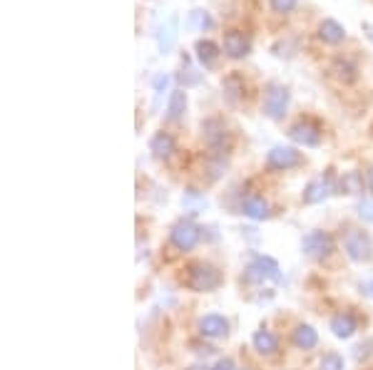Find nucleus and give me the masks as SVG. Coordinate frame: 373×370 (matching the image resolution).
Returning <instances> with one entry per match:
<instances>
[{
	"label": "nucleus",
	"instance_id": "obj_3",
	"mask_svg": "<svg viewBox=\"0 0 373 370\" xmlns=\"http://www.w3.org/2000/svg\"><path fill=\"white\" fill-rule=\"evenodd\" d=\"M289 99H291V92H289V87L279 85V82H271L267 90V95H264V115H267L269 119H281L286 115V110H289Z\"/></svg>",
	"mask_w": 373,
	"mask_h": 370
},
{
	"label": "nucleus",
	"instance_id": "obj_27",
	"mask_svg": "<svg viewBox=\"0 0 373 370\" xmlns=\"http://www.w3.org/2000/svg\"><path fill=\"white\" fill-rule=\"evenodd\" d=\"M318 370H343V358L338 353H326L318 363Z\"/></svg>",
	"mask_w": 373,
	"mask_h": 370
},
{
	"label": "nucleus",
	"instance_id": "obj_13",
	"mask_svg": "<svg viewBox=\"0 0 373 370\" xmlns=\"http://www.w3.org/2000/svg\"><path fill=\"white\" fill-rule=\"evenodd\" d=\"M242 214L249 216V219H254V222H264V219L271 216V206H269V202L264 197L251 194V197L242 199Z\"/></svg>",
	"mask_w": 373,
	"mask_h": 370
},
{
	"label": "nucleus",
	"instance_id": "obj_20",
	"mask_svg": "<svg viewBox=\"0 0 373 370\" xmlns=\"http://www.w3.org/2000/svg\"><path fill=\"white\" fill-rule=\"evenodd\" d=\"M194 52H197V60L202 62L204 68H214V62L219 60V45L211 43V40H197Z\"/></svg>",
	"mask_w": 373,
	"mask_h": 370
},
{
	"label": "nucleus",
	"instance_id": "obj_5",
	"mask_svg": "<svg viewBox=\"0 0 373 370\" xmlns=\"http://www.w3.org/2000/svg\"><path fill=\"white\" fill-rule=\"evenodd\" d=\"M202 239V228L192 222V219H182L172 226V234H169V241H172L174 249L180 251H192L194 246Z\"/></svg>",
	"mask_w": 373,
	"mask_h": 370
},
{
	"label": "nucleus",
	"instance_id": "obj_7",
	"mask_svg": "<svg viewBox=\"0 0 373 370\" xmlns=\"http://www.w3.org/2000/svg\"><path fill=\"white\" fill-rule=\"evenodd\" d=\"M289 139L301 147H318L321 144V127L311 119H298L296 124L289 127Z\"/></svg>",
	"mask_w": 373,
	"mask_h": 370
},
{
	"label": "nucleus",
	"instance_id": "obj_15",
	"mask_svg": "<svg viewBox=\"0 0 373 370\" xmlns=\"http://www.w3.org/2000/svg\"><path fill=\"white\" fill-rule=\"evenodd\" d=\"M222 97L227 105H239L244 97V80L239 75H227L222 80Z\"/></svg>",
	"mask_w": 373,
	"mask_h": 370
},
{
	"label": "nucleus",
	"instance_id": "obj_12",
	"mask_svg": "<svg viewBox=\"0 0 373 370\" xmlns=\"http://www.w3.org/2000/svg\"><path fill=\"white\" fill-rule=\"evenodd\" d=\"M149 152L157 157V159H169V157L177 152V142H174V137L169 132H155L152 139H149Z\"/></svg>",
	"mask_w": 373,
	"mask_h": 370
},
{
	"label": "nucleus",
	"instance_id": "obj_35",
	"mask_svg": "<svg viewBox=\"0 0 373 370\" xmlns=\"http://www.w3.org/2000/svg\"><path fill=\"white\" fill-rule=\"evenodd\" d=\"M363 30H366L368 40H371V43H373V23H363Z\"/></svg>",
	"mask_w": 373,
	"mask_h": 370
},
{
	"label": "nucleus",
	"instance_id": "obj_10",
	"mask_svg": "<svg viewBox=\"0 0 373 370\" xmlns=\"http://www.w3.org/2000/svg\"><path fill=\"white\" fill-rule=\"evenodd\" d=\"M177 37H180V18H177V15H169V18L160 25V30H157V45H160L162 55L172 52L174 45H177Z\"/></svg>",
	"mask_w": 373,
	"mask_h": 370
},
{
	"label": "nucleus",
	"instance_id": "obj_2",
	"mask_svg": "<svg viewBox=\"0 0 373 370\" xmlns=\"http://www.w3.org/2000/svg\"><path fill=\"white\" fill-rule=\"evenodd\" d=\"M343 251L351 261L356 264H363L373 256V244L371 236L366 231H358V228H348L343 234Z\"/></svg>",
	"mask_w": 373,
	"mask_h": 370
},
{
	"label": "nucleus",
	"instance_id": "obj_30",
	"mask_svg": "<svg viewBox=\"0 0 373 370\" xmlns=\"http://www.w3.org/2000/svg\"><path fill=\"white\" fill-rule=\"evenodd\" d=\"M244 281H247V284H261V281H267V276H264L259 266L251 261V264L247 266V271H244Z\"/></svg>",
	"mask_w": 373,
	"mask_h": 370
},
{
	"label": "nucleus",
	"instance_id": "obj_37",
	"mask_svg": "<svg viewBox=\"0 0 373 370\" xmlns=\"http://www.w3.org/2000/svg\"><path fill=\"white\" fill-rule=\"evenodd\" d=\"M368 186H371V191H373V169L368 172Z\"/></svg>",
	"mask_w": 373,
	"mask_h": 370
},
{
	"label": "nucleus",
	"instance_id": "obj_36",
	"mask_svg": "<svg viewBox=\"0 0 373 370\" xmlns=\"http://www.w3.org/2000/svg\"><path fill=\"white\" fill-rule=\"evenodd\" d=\"M186 370H211V368H207V365L197 363V365H192V368H186Z\"/></svg>",
	"mask_w": 373,
	"mask_h": 370
},
{
	"label": "nucleus",
	"instance_id": "obj_16",
	"mask_svg": "<svg viewBox=\"0 0 373 370\" xmlns=\"http://www.w3.org/2000/svg\"><path fill=\"white\" fill-rule=\"evenodd\" d=\"M331 333L336 335V338L341 340H348L351 335L356 333V318L351 313H336L334 318H331Z\"/></svg>",
	"mask_w": 373,
	"mask_h": 370
},
{
	"label": "nucleus",
	"instance_id": "obj_28",
	"mask_svg": "<svg viewBox=\"0 0 373 370\" xmlns=\"http://www.w3.org/2000/svg\"><path fill=\"white\" fill-rule=\"evenodd\" d=\"M296 6H298V0H269V8H271L276 15H286V12H291Z\"/></svg>",
	"mask_w": 373,
	"mask_h": 370
},
{
	"label": "nucleus",
	"instance_id": "obj_26",
	"mask_svg": "<svg viewBox=\"0 0 373 370\" xmlns=\"http://www.w3.org/2000/svg\"><path fill=\"white\" fill-rule=\"evenodd\" d=\"M182 206L194 216L207 206V199H204V194H199L197 189H189V191H184V197H182Z\"/></svg>",
	"mask_w": 373,
	"mask_h": 370
},
{
	"label": "nucleus",
	"instance_id": "obj_4",
	"mask_svg": "<svg viewBox=\"0 0 373 370\" xmlns=\"http://www.w3.org/2000/svg\"><path fill=\"white\" fill-rule=\"evenodd\" d=\"M301 251L309 256V259H316V261H323L329 259L331 253H334V239H331L329 231H309V234L301 239Z\"/></svg>",
	"mask_w": 373,
	"mask_h": 370
},
{
	"label": "nucleus",
	"instance_id": "obj_17",
	"mask_svg": "<svg viewBox=\"0 0 373 370\" xmlns=\"http://www.w3.org/2000/svg\"><path fill=\"white\" fill-rule=\"evenodd\" d=\"M291 340H294V346H296L298 351H311V348L318 346V333H316V331H314L311 326L301 323V326L294 328Z\"/></svg>",
	"mask_w": 373,
	"mask_h": 370
},
{
	"label": "nucleus",
	"instance_id": "obj_8",
	"mask_svg": "<svg viewBox=\"0 0 373 370\" xmlns=\"http://www.w3.org/2000/svg\"><path fill=\"white\" fill-rule=\"evenodd\" d=\"M334 191H336V182H334V174H331V169H329L326 174H321V177H316V179H311L309 184H306L304 204H318V202H323V199H329Z\"/></svg>",
	"mask_w": 373,
	"mask_h": 370
},
{
	"label": "nucleus",
	"instance_id": "obj_18",
	"mask_svg": "<svg viewBox=\"0 0 373 370\" xmlns=\"http://www.w3.org/2000/svg\"><path fill=\"white\" fill-rule=\"evenodd\" d=\"M331 72H334L336 80L343 82V85H354V82L358 80V70H356V65L351 60H343V57L334 60V65H331Z\"/></svg>",
	"mask_w": 373,
	"mask_h": 370
},
{
	"label": "nucleus",
	"instance_id": "obj_31",
	"mask_svg": "<svg viewBox=\"0 0 373 370\" xmlns=\"http://www.w3.org/2000/svg\"><path fill=\"white\" fill-rule=\"evenodd\" d=\"M358 216L363 219V222H371L373 224V202L363 199V202L358 204Z\"/></svg>",
	"mask_w": 373,
	"mask_h": 370
},
{
	"label": "nucleus",
	"instance_id": "obj_32",
	"mask_svg": "<svg viewBox=\"0 0 373 370\" xmlns=\"http://www.w3.org/2000/svg\"><path fill=\"white\" fill-rule=\"evenodd\" d=\"M291 45H296V43H294V40H276V43L271 45V52H274V55L284 57V55H289V52H286V50L291 48Z\"/></svg>",
	"mask_w": 373,
	"mask_h": 370
},
{
	"label": "nucleus",
	"instance_id": "obj_14",
	"mask_svg": "<svg viewBox=\"0 0 373 370\" xmlns=\"http://www.w3.org/2000/svg\"><path fill=\"white\" fill-rule=\"evenodd\" d=\"M318 37H321L326 45H338L346 40V28H343L338 20L326 18V20H321V25H318Z\"/></svg>",
	"mask_w": 373,
	"mask_h": 370
},
{
	"label": "nucleus",
	"instance_id": "obj_29",
	"mask_svg": "<svg viewBox=\"0 0 373 370\" xmlns=\"http://www.w3.org/2000/svg\"><path fill=\"white\" fill-rule=\"evenodd\" d=\"M167 85H169V75H167V72L155 75V80H152V87H155V99H157V105H160V99H162V95H164V90H167Z\"/></svg>",
	"mask_w": 373,
	"mask_h": 370
},
{
	"label": "nucleus",
	"instance_id": "obj_1",
	"mask_svg": "<svg viewBox=\"0 0 373 370\" xmlns=\"http://www.w3.org/2000/svg\"><path fill=\"white\" fill-rule=\"evenodd\" d=\"M184 284L192 291L207 293V291H214L222 286V276H219V271L214 266L204 264V261H192V264L186 266Z\"/></svg>",
	"mask_w": 373,
	"mask_h": 370
},
{
	"label": "nucleus",
	"instance_id": "obj_23",
	"mask_svg": "<svg viewBox=\"0 0 373 370\" xmlns=\"http://www.w3.org/2000/svg\"><path fill=\"white\" fill-rule=\"evenodd\" d=\"M186 110V92L184 90H174L172 95H169V105H167V119H172V122H177V119L184 115Z\"/></svg>",
	"mask_w": 373,
	"mask_h": 370
},
{
	"label": "nucleus",
	"instance_id": "obj_11",
	"mask_svg": "<svg viewBox=\"0 0 373 370\" xmlns=\"http://www.w3.org/2000/svg\"><path fill=\"white\" fill-rule=\"evenodd\" d=\"M199 333L204 338H222L229 333V321L219 313H207L199 318Z\"/></svg>",
	"mask_w": 373,
	"mask_h": 370
},
{
	"label": "nucleus",
	"instance_id": "obj_25",
	"mask_svg": "<svg viewBox=\"0 0 373 370\" xmlns=\"http://www.w3.org/2000/svg\"><path fill=\"white\" fill-rule=\"evenodd\" d=\"M338 189L343 194H361L363 191V177L358 172H343L341 182H338Z\"/></svg>",
	"mask_w": 373,
	"mask_h": 370
},
{
	"label": "nucleus",
	"instance_id": "obj_22",
	"mask_svg": "<svg viewBox=\"0 0 373 370\" xmlns=\"http://www.w3.org/2000/svg\"><path fill=\"white\" fill-rule=\"evenodd\" d=\"M177 82L182 87H197L202 85V72H197V68L192 65V60L186 55H182V72L177 75Z\"/></svg>",
	"mask_w": 373,
	"mask_h": 370
},
{
	"label": "nucleus",
	"instance_id": "obj_24",
	"mask_svg": "<svg viewBox=\"0 0 373 370\" xmlns=\"http://www.w3.org/2000/svg\"><path fill=\"white\" fill-rule=\"evenodd\" d=\"M254 264L261 269V273L267 278H271V281H276L279 284L281 281V269H279V264L271 259V256H264V253H256L254 256Z\"/></svg>",
	"mask_w": 373,
	"mask_h": 370
},
{
	"label": "nucleus",
	"instance_id": "obj_19",
	"mask_svg": "<svg viewBox=\"0 0 373 370\" xmlns=\"http://www.w3.org/2000/svg\"><path fill=\"white\" fill-rule=\"evenodd\" d=\"M251 343H254V348L261 353V356H274V353L279 351V340H276V335H274L271 331H267V328L256 331Z\"/></svg>",
	"mask_w": 373,
	"mask_h": 370
},
{
	"label": "nucleus",
	"instance_id": "obj_6",
	"mask_svg": "<svg viewBox=\"0 0 373 370\" xmlns=\"http://www.w3.org/2000/svg\"><path fill=\"white\" fill-rule=\"evenodd\" d=\"M301 164V152L296 147H271L267 155V167L274 172H286V169H294Z\"/></svg>",
	"mask_w": 373,
	"mask_h": 370
},
{
	"label": "nucleus",
	"instance_id": "obj_34",
	"mask_svg": "<svg viewBox=\"0 0 373 370\" xmlns=\"http://www.w3.org/2000/svg\"><path fill=\"white\" fill-rule=\"evenodd\" d=\"M361 291H363L368 298H373V281H363V284H361Z\"/></svg>",
	"mask_w": 373,
	"mask_h": 370
},
{
	"label": "nucleus",
	"instance_id": "obj_21",
	"mask_svg": "<svg viewBox=\"0 0 373 370\" xmlns=\"http://www.w3.org/2000/svg\"><path fill=\"white\" fill-rule=\"evenodd\" d=\"M211 28H214V20H211L209 10H204V8L192 10L184 20V30H211Z\"/></svg>",
	"mask_w": 373,
	"mask_h": 370
},
{
	"label": "nucleus",
	"instance_id": "obj_9",
	"mask_svg": "<svg viewBox=\"0 0 373 370\" xmlns=\"http://www.w3.org/2000/svg\"><path fill=\"white\" fill-rule=\"evenodd\" d=\"M224 52L231 60H242L251 52V40H249L247 32L242 30H229L224 35Z\"/></svg>",
	"mask_w": 373,
	"mask_h": 370
},
{
	"label": "nucleus",
	"instance_id": "obj_33",
	"mask_svg": "<svg viewBox=\"0 0 373 370\" xmlns=\"http://www.w3.org/2000/svg\"><path fill=\"white\" fill-rule=\"evenodd\" d=\"M211 370H236V365H234V360H231V358H219L217 365H214Z\"/></svg>",
	"mask_w": 373,
	"mask_h": 370
}]
</instances>
